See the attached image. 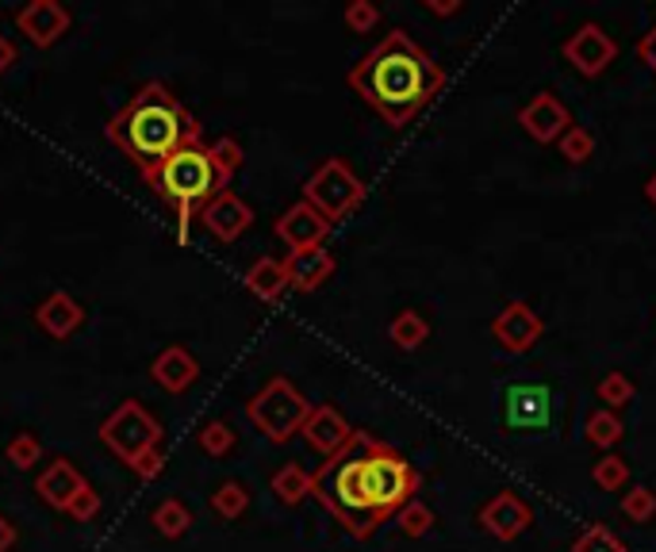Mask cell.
Masks as SVG:
<instances>
[{"mask_svg": "<svg viewBox=\"0 0 656 552\" xmlns=\"http://www.w3.org/2000/svg\"><path fill=\"white\" fill-rule=\"evenodd\" d=\"M595 396L602 399V403H607V411H622V407H630L633 403V396H637V388H633V380L625 373H607L602 376L599 384H595Z\"/></svg>", "mask_w": 656, "mask_h": 552, "instance_id": "27", "label": "cell"}, {"mask_svg": "<svg viewBox=\"0 0 656 552\" xmlns=\"http://www.w3.org/2000/svg\"><path fill=\"white\" fill-rule=\"evenodd\" d=\"M35 322H39L55 342H66V338L78 334L81 322H85V307H81L70 292H50V296L35 307Z\"/></svg>", "mask_w": 656, "mask_h": 552, "instance_id": "19", "label": "cell"}, {"mask_svg": "<svg viewBox=\"0 0 656 552\" xmlns=\"http://www.w3.org/2000/svg\"><path fill=\"white\" fill-rule=\"evenodd\" d=\"M162 468H165V460H162V449H150V453H142L139 460L131 465V472L139 475V480H157L162 475Z\"/></svg>", "mask_w": 656, "mask_h": 552, "instance_id": "38", "label": "cell"}, {"mask_svg": "<svg viewBox=\"0 0 656 552\" xmlns=\"http://www.w3.org/2000/svg\"><path fill=\"white\" fill-rule=\"evenodd\" d=\"M396 521L407 537H426L430 529H434V510H430L426 503H419V498H411V503L396 514Z\"/></svg>", "mask_w": 656, "mask_h": 552, "instance_id": "33", "label": "cell"}, {"mask_svg": "<svg viewBox=\"0 0 656 552\" xmlns=\"http://www.w3.org/2000/svg\"><path fill=\"white\" fill-rule=\"evenodd\" d=\"M342 20H345V27H350L353 35H365V32H373V27L380 24V9H376V4H368V0H353V4H345Z\"/></svg>", "mask_w": 656, "mask_h": 552, "instance_id": "36", "label": "cell"}, {"mask_svg": "<svg viewBox=\"0 0 656 552\" xmlns=\"http://www.w3.org/2000/svg\"><path fill=\"white\" fill-rule=\"evenodd\" d=\"M16 526H12L4 514H0V552H12V544H16Z\"/></svg>", "mask_w": 656, "mask_h": 552, "instance_id": "41", "label": "cell"}, {"mask_svg": "<svg viewBox=\"0 0 656 552\" xmlns=\"http://www.w3.org/2000/svg\"><path fill=\"white\" fill-rule=\"evenodd\" d=\"M477 521L495 537V541H515V537H523L526 529H530L534 510L515 495V491H500V495H492L484 506H480Z\"/></svg>", "mask_w": 656, "mask_h": 552, "instance_id": "13", "label": "cell"}, {"mask_svg": "<svg viewBox=\"0 0 656 552\" xmlns=\"http://www.w3.org/2000/svg\"><path fill=\"white\" fill-rule=\"evenodd\" d=\"M246 414H250V422L269 437V442L284 445L304 430L307 414H312V403H307L304 391H300L289 376H273V380L250 399Z\"/></svg>", "mask_w": 656, "mask_h": 552, "instance_id": "5", "label": "cell"}, {"mask_svg": "<svg viewBox=\"0 0 656 552\" xmlns=\"http://www.w3.org/2000/svg\"><path fill=\"white\" fill-rule=\"evenodd\" d=\"M637 58H641V62L648 66V70L656 73V24L648 27L645 35H641V43H637Z\"/></svg>", "mask_w": 656, "mask_h": 552, "instance_id": "39", "label": "cell"}, {"mask_svg": "<svg viewBox=\"0 0 656 552\" xmlns=\"http://www.w3.org/2000/svg\"><path fill=\"white\" fill-rule=\"evenodd\" d=\"M284 272H289V289L315 292L335 277V254L327 246L296 249V254L284 257Z\"/></svg>", "mask_w": 656, "mask_h": 552, "instance_id": "17", "label": "cell"}, {"mask_svg": "<svg viewBox=\"0 0 656 552\" xmlns=\"http://www.w3.org/2000/svg\"><path fill=\"white\" fill-rule=\"evenodd\" d=\"M622 514L630 521H637V526L653 521L656 518V491L645 488V483H633V488L622 495Z\"/></svg>", "mask_w": 656, "mask_h": 552, "instance_id": "29", "label": "cell"}, {"mask_svg": "<svg viewBox=\"0 0 656 552\" xmlns=\"http://www.w3.org/2000/svg\"><path fill=\"white\" fill-rule=\"evenodd\" d=\"M147 185L154 188L162 200H169L173 208H177V238L188 242L192 215H200V208L211 196L227 192L231 180L211 162V150L203 146V142H192V146H180L173 157H165L147 177Z\"/></svg>", "mask_w": 656, "mask_h": 552, "instance_id": "4", "label": "cell"}, {"mask_svg": "<svg viewBox=\"0 0 656 552\" xmlns=\"http://www.w3.org/2000/svg\"><path fill=\"white\" fill-rule=\"evenodd\" d=\"M150 380L177 396V391L192 388V384L200 380V361H196L185 345H165L154 357V365H150Z\"/></svg>", "mask_w": 656, "mask_h": 552, "instance_id": "18", "label": "cell"}, {"mask_svg": "<svg viewBox=\"0 0 656 552\" xmlns=\"http://www.w3.org/2000/svg\"><path fill=\"white\" fill-rule=\"evenodd\" d=\"M361 200H365V185L342 157H327L304 185V203H312L330 226L353 215L361 208Z\"/></svg>", "mask_w": 656, "mask_h": 552, "instance_id": "6", "label": "cell"}, {"mask_svg": "<svg viewBox=\"0 0 656 552\" xmlns=\"http://www.w3.org/2000/svg\"><path fill=\"white\" fill-rule=\"evenodd\" d=\"M645 200H648V203H653V208H656V173H653V177L645 180Z\"/></svg>", "mask_w": 656, "mask_h": 552, "instance_id": "43", "label": "cell"}, {"mask_svg": "<svg viewBox=\"0 0 656 552\" xmlns=\"http://www.w3.org/2000/svg\"><path fill=\"white\" fill-rule=\"evenodd\" d=\"M273 495L281 498V503L296 506L300 498L312 495V472H304L300 465H284L273 472Z\"/></svg>", "mask_w": 656, "mask_h": 552, "instance_id": "26", "label": "cell"}, {"mask_svg": "<svg viewBox=\"0 0 656 552\" xmlns=\"http://www.w3.org/2000/svg\"><path fill=\"white\" fill-rule=\"evenodd\" d=\"M200 449L208 453V457H227V453L235 449V430L219 419L208 422V426L200 430Z\"/></svg>", "mask_w": 656, "mask_h": 552, "instance_id": "34", "label": "cell"}, {"mask_svg": "<svg viewBox=\"0 0 656 552\" xmlns=\"http://www.w3.org/2000/svg\"><path fill=\"white\" fill-rule=\"evenodd\" d=\"M81 488H85V475H81L78 468H73V460H66V457L50 460V465L39 472V480H35V491L43 495V503L55 506V510H66Z\"/></svg>", "mask_w": 656, "mask_h": 552, "instance_id": "20", "label": "cell"}, {"mask_svg": "<svg viewBox=\"0 0 656 552\" xmlns=\"http://www.w3.org/2000/svg\"><path fill=\"white\" fill-rule=\"evenodd\" d=\"M561 55L576 73H584V78H599V73L618 58V43L610 39L599 24H579L576 32L564 39Z\"/></svg>", "mask_w": 656, "mask_h": 552, "instance_id": "9", "label": "cell"}, {"mask_svg": "<svg viewBox=\"0 0 656 552\" xmlns=\"http://www.w3.org/2000/svg\"><path fill=\"white\" fill-rule=\"evenodd\" d=\"M12 66H16V47H12L9 35L0 32V78H4V73H9Z\"/></svg>", "mask_w": 656, "mask_h": 552, "instance_id": "40", "label": "cell"}, {"mask_svg": "<svg viewBox=\"0 0 656 552\" xmlns=\"http://www.w3.org/2000/svg\"><path fill=\"white\" fill-rule=\"evenodd\" d=\"M419 491V472L388 442L353 430V437L323 460L312 475V495L342 521L345 533L373 537Z\"/></svg>", "mask_w": 656, "mask_h": 552, "instance_id": "1", "label": "cell"}, {"mask_svg": "<svg viewBox=\"0 0 656 552\" xmlns=\"http://www.w3.org/2000/svg\"><path fill=\"white\" fill-rule=\"evenodd\" d=\"M541 334H546V322L526 300H507L492 319V338L507 353H530L541 342Z\"/></svg>", "mask_w": 656, "mask_h": 552, "instance_id": "10", "label": "cell"}, {"mask_svg": "<svg viewBox=\"0 0 656 552\" xmlns=\"http://www.w3.org/2000/svg\"><path fill=\"white\" fill-rule=\"evenodd\" d=\"M584 434H587V442L599 445V449H614V445L622 442V434H625V422L618 419L614 411H607V407H602V411L587 414Z\"/></svg>", "mask_w": 656, "mask_h": 552, "instance_id": "25", "label": "cell"}, {"mask_svg": "<svg viewBox=\"0 0 656 552\" xmlns=\"http://www.w3.org/2000/svg\"><path fill=\"white\" fill-rule=\"evenodd\" d=\"M101 506L104 503H101V495H96V488H89V483H85V488L73 495V503L66 506V514H70L73 521H93L96 514H101Z\"/></svg>", "mask_w": 656, "mask_h": 552, "instance_id": "37", "label": "cell"}, {"mask_svg": "<svg viewBox=\"0 0 656 552\" xmlns=\"http://www.w3.org/2000/svg\"><path fill=\"white\" fill-rule=\"evenodd\" d=\"M108 142L127 154L142 169V177L157 169L165 157H173L180 146L200 142V124L185 111V104L162 85L150 81L142 85L124 108L112 116Z\"/></svg>", "mask_w": 656, "mask_h": 552, "instance_id": "3", "label": "cell"}, {"mask_svg": "<svg viewBox=\"0 0 656 552\" xmlns=\"http://www.w3.org/2000/svg\"><path fill=\"white\" fill-rule=\"evenodd\" d=\"M273 231H277V238L289 246V254H296V249L323 246V242H327V234H330V223L312 208V203L300 200V203H292L281 219H277Z\"/></svg>", "mask_w": 656, "mask_h": 552, "instance_id": "15", "label": "cell"}, {"mask_svg": "<svg viewBox=\"0 0 656 552\" xmlns=\"http://www.w3.org/2000/svg\"><path fill=\"white\" fill-rule=\"evenodd\" d=\"M591 480L599 483V491H622L630 483V460L618 457V453H607L591 465Z\"/></svg>", "mask_w": 656, "mask_h": 552, "instance_id": "28", "label": "cell"}, {"mask_svg": "<svg viewBox=\"0 0 656 552\" xmlns=\"http://www.w3.org/2000/svg\"><path fill=\"white\" fill-rule=\"evenodd\" d=\"M200 223H203V231H208L211 238L223 242V246H231V242H238L254 226V211H250V203H246L243 196L219 192L200 208Z\"/></svg>", "mask_w": 656, "mask_h": 552, "instance_id": "11", "label": "cell"}, {"mask_svg": "<svg viewBox=\"0 0 656 552\" xmlns=\"http://www.w3.org/2000/svg\"><path fill=\"white\" fill-rule=\"evenodd\" d=\"M150 521H154V529L162 537L177 541V537H185L188 529H192V510H188L180 498H162V503L154 506V514H150Z\"/></svg>", "mask_w": 656, "mask_h": 552, "instance_id": "22", "label": "cell"}, {"mask_svg": "<svg viewBox=\"0 0 656 552\" xmlns=\"http://www.w3.org/2000/svg\"><path fill=\"white\" fill-rule=\"evenodd\" d=\"M4 457L12 460V468H20V472H32L35 465L43 460V445H39V437L35 434H16L9 442V449H4Z\"/></svg>", "mask_w": 656, "mask_h": 552, "instance_id": "31", "label": "cell"}, {"mask_svg": "<svg viewBox=\"0 0 656 552\" xmlns=\"http://www.w3.org/2000/svg\"><path fill=\"white\" fill-rule=\"evenodd\" d=\"M101 442L131 468L142 453L162 445V422H157L139 399H124V403L101 422Z\"/></svg>", "mask_w": 656, "mask_h": 552, "instance_id": "7", "label": "cell"}, {"mask_svg": "<svg viewBox=\"0 0 656 552\" xmlns=\"http://www.w3.org/2000/svg\"><path fill=\"white\" fill-rule=\"evenodd\" d=\"M70 24H73L70 9H62L58 0H32V4H24V9L16 12L20 35L39 50L55 47V43L70 32Z\"/></svg>", "mask_w": 656, "mask_h": 552, "instance_id": "12", "label": "cell"}, {"mask_svg": "<svg viewBox=\"0 0 656 552\" xmlns=\"http://www.w3.org/2000/svg\"><path fill=\"white\" fill-rule=\"evenodd\" d=\"M300 437H304L315 453H323V457H335V453L353 437V426L345 422V414L338 411V407L323 403V407H312V414H307Z\"/></svg>", "mask_w": 656, "mask_h": 552, "instance_id": "16", "label": "cell"}, {"mask_svg": "<svg viewBox=\"0 0 656 552\" xmlns=\"http://www.w3.org/2000/svg\"><path fill=\"white\" fill-rule=\"evenodd\" d=\"M246 506H250V491H246V483H238V480H223L215 491H211V510H215L223 521L243 518Z\"/></svg>", "mask_w": 656, "mask_h": 552, "instance_id": "24", "label": "cell"}, {"mask_svg": "<svg viewBox=\"0 0 656 552\" xmlns=\"http://www.w3.org/2000/svg\"><path fill=\"white\" fill-rule=\"evenodd\" d=\"M350 89L399 131L446 89V70L407 32H388L350 70Z\"/></svg>", "mask_w": 656, "mask_h": 552, "instance_id": "2", "label": "cell"}, {"mask_svg": "<svg viewBox=\"0 0 656 552\" xmlns=\"http://www.w3.org/2000/svg\"><path fill=\"white\" fill-rule=\"evenodd\" d=\"M557 146H561V157L569 165H584V162H591V154H595V134L587 131V127L572 124L569 131H564V139L557 142Z\"/></svg>", "mask_w": 656, "mask_h": 552, "instance_id": "30", "label": "cell"}, {"mask_svg": "<svg viewBox=\"0 0 656 552\" xmlns=\"http://www.w3.org/2000/svg\"><path fill=\"white\" fill-rule=\"evenodd\" d=\"M246 289L261 300V304H277V300L289 292V272H284V261L277 257H258L246 272Z\"/></svg>", "mask_w": 656, "mask_h": 552, "instance_id": "21", "label": "cell"}, {"mask_svg": "<svg viewBox=\"0 0 656 552\" xmlns=\"http://www.w3.org/2000/svg\"><path fill=\"white\" fill-rule=\"evenodd\" d=\"M518 127L530 134L534 142H561L564 131L572 127V116L553 93H538L518 108Z\"/></svg>", "mask_w": 656, "mask_h": 552, "instance_id": "14", "label": "cell"}, {"mask_svg": "<svg viewBox=\"0 0 656 552\" xmlns=\"http://www.w3.org/2000/svg\"><path fill=\"white\" fill-rule=\"evenodd\" d=\"M211 150V162L219 165V173H223V177H235V169L238 165L246 162V154H243V146H238V139H215V146H208Z\"/></svg>", "mask_w": 656, "mask_h": 552, "instance_id": "35", "label": "cell"}, {"mask_svg": "<svg viewBox=\"0 0 656 552\" xmlns=\"http://www.w3.org/2000/svg\"><path fill=\"white\" fill-rule=\"evenodd\" d=\"M572 552H625V544L618 541L614 529L607 526H587L584 533L572 541Z\"/></svg>", "mask_w": 656, "mask_h": 552, "instance_id": "32", "label": "cell"}, {"mask_svg": "<svg viewBox=\"0 0 656 552\" xmlns=\"http://www.w3.org/2000/svg\"><path fill=\"white\" fill-rule=\"evenodd\" d=\"M388 338L399 345V350L411 353V350H419V345L430 338V322L422 319L419 312H411V307H407V312H399L396 319L388 322Z\"/></svg>", "mask_w": 656, "mask_h": 552, "instance_id": "23", "label": "cell"}, {"mask_svg": "<svg viewBox=\"0 0 656 552\" xmlns=\"http://www.w3.org/2000/svg\"><path fill=\"white\" fill-rule=\"evenodd\" d=\"M553 422V391L538 380H518L503 388V430L507 434H541Z\"/></svg>", "mask_w": 656, "mask_h": 552, "instance_id": "8", "label": "cell"}, {"mask_svg": "<svg viewBox=\"0 0 656 552\" xmlns=\"http://www.w3.org/2000/svg\"><path fill=\"white\" fill-rule=\"evenodd\" d=\"M426 12H434V16H457L461 12V0H426Z\"/></svg>", "mask_w": 656, "mask_h": 552, "instance_id": "42", "label": "cell"}]
</instances>
